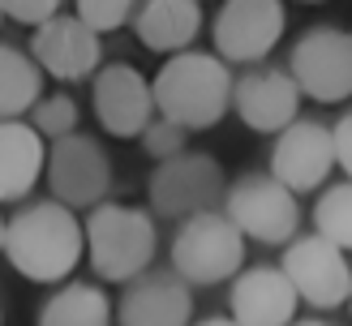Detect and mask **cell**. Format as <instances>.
<instances>
[{
    "instance_id": "cell-1",
    "label": "cell",
    "mask_w": 352,
    "mask_h": 326,
    "mask_svg": "<svg viewBox=\"0 0 352 326\" xmlns=\"http://www.w3.org/2000/svg\"><path fill=\"white\" fill-rule=\"evenodd\" d=\"M5 257L30 283H69L86 257V228L60 202H22L5 219Z\"/></svg>"
},
{
    "instance_id": "cell-2",
    "label": "cell",
    "mask_w": 352,
    "mask_h": 326,
    "mask_svg": "<svg viewBox=\"0 0 352 326\" xmlns=\"http://www.w3.org/2000/svg\"><path fill=\"white\" fill-rule=\"evenodd\" d=\"M232 82L236 73L215 51L193 47V51H181V56H168L160 65V73L151 78L155 112L172 125H181L185 133L210 129L232 112Z\"/></svg>"
},
{
    "instance_id": "cell-3",
    "label": "cell",
    "mask_w": 352,
    "mask_h": 326,
    "mask_svg": "<svg viewBox=\"0 0 352 326\" xmlns=\"http://www.w3.org/2000/svg\"><path fill=\"white\" fill-rule=\"evenodd\" d=\"M86 262L103 283L129 288L155 270V253H160V228L155 215L129 202H103L86 215Z\"/></svg>"
},
{
    "instance_id": "cell-4",
    "label": "cell",
    "mask_w": 352,
    "mask_h": 326,
    "mask_svg": "<svg viewBox=\"0 0 352 326\" xmlns=\"http://www.w3.org/2000/svg\"><path fill=\"white\" fill-rule=\"evenodd\" d=\"M228 194V172L219 163V154L210 150H181L168 163H155L151 181H146V198H151V215L185 223L193 215L219 211Z\"/></svg>"
},
{
    "instance_id": "cell-5",
    "label": "cell",
    "mask_w": 352,
    "mask_h": 326,
    "mask_svg": "<svg viewBox=\"0 0 352 326\" xmlns=\"http://www.w3.org/2000/svg\"><path fill=\"white\" fill-rule=\"evenodd\" d=\"M168 253H172V270L189 288L232 283L245 270V236L232 228V219L223 211H206V215L176 223Z\"/></svg>"
},
{
    "instance_id": "cell-6",
    "label": "cell",
    "mask_w": 352,
    "mask_h": 326,
    "mask_svg": "<svg viewBox=\"0 0 352 326\" xmlns=\"http://www.w3.org/2000/svg\"><path fill=\"white\" fill-rule=\"evenodd\" d=\"M219 211L232 219V228L245 240L258 245H292L301 236V202L296 194H288L271 172H245V176L228 181V194Z\"/></svg>"
},
{
    "instance_id": "cell-7",
    "label": "cell",
    "mask_w": 352,
    "mask_h": 326,
    "mask_svg": "<svg viewBox=\"0 0 352 326\" xmlns=\"http://www.w3.org/2000/svg\"><path fill=\"white\" fill-rule=\"evenodd\" d=\"M43 181H47V194L52 202H60L65 211H86L91 215L95 206L108 202L112 194V154L108 146L99 142L95 133H69L60 142L47 146V167H43Z\"/></svg>"
},
{
    "instance_id": "cell-8",
    "label": "cell",
    "mask_w": 352,
    "mask_h": 326,
    "mask_svg": "<svg viewBox=\"0 0 352 326\" xmlns=\"http://www.w3.org/2000/svg\"><path fill=\"white\" fill-rule=\"evenodd\" d=\"M288 73L301 99L314 103L352 99V30L340 22L309 26L288 51Z\"/></svg>"
},
{
    "instance_id": "cell-9",
    "label": "cell",
    "mask_w": 352,
    "mask_h": 326,
    "mask_svg": "<svg viewBox=\"0 0 352 326\" xmlns=\"http://www.w3.org/2000/svg\"><path fill=\"white\" fill-rule=\"evenodd\" d=\"M284 30H288V9L279 0H228L210 17V43L228 69L267 65Z\"/></svg>"
},
{
    "instance_id": "cell-10",
    "label": "cell",
    "mask_w": 352,
    "mask_h": 326,
    "mask_svg": "<svg viewBox=\"0 0 352 326\" xmlns=\"http://www.w3.org/2000/svg\"><path fill=\"white\" fill-rule=\"evenodd\" d=\"M279 270L288 275L296 301L309 309H340L352 296V266L348 253L336 249L318 232H301L279 257Z\"/></svg>"
},
{
    "instance_id": "cell-11",
    "label": "cell",
    "mask_w": 352,
    "mask_h": 326,
    "mask_svg": "<svg viewBox=\"0 0 352 326\" xmlns=\"http://www.w3.org/2000/svg\"><path fill=\"white\" fill-rule=\"evenodd\" d=\"M91 108L95 120L108 137H142L146 125L160 112H155V91L151 78L129 60H103V69L91 78Z\"/></svg>"
},
{
    "instance_id": "cell-12",
    "label": "cell",
    "mask_w": 352,
    "mask_h": 326,
    "mask_svg": "<svg viewBox=\"0 0 352 326\" xmlns=\"http://www.w3.org/2000/svg\"><path fill=\"white\" fill-rule=\"evenodd\" d=\"M267 172L296 198L314 194V189H327V176L336 172V137H331V125L327 120H314V116L292 120L271 142Z\"/></svg>"
},
{
    "instance_id": "cell-13",
    "label": "cell",
    "mask_w": 352,
    "mask_h": 326,
    "mask_svg": "<svg viewBox=\"0 0 352 326\" xmlns=\"http://www.w3.org/2000/svg\"><path fill=\"white\" fill-rule=\"evenodd\" d=\"M26 51H30V60L39 65V73L56 78L60 86L91 82L103 69V39L78 22L74 9H65V13L52 17V22H43L39 30H30Z\"/></svg>"
},
{
    "instance_id": "cell-14",
    "label": "cell",
    "mask_w": 352,
    "mask_h": 326,
    "mask_svg": "<svg viewBox=\"0 0 352 326\" xmlns=\"http://www.w3.org/2000/svg\"><path fill=\"white\" fill-rule=\"evenodd\" d=\"M232 112L241 116L245 129L279 137L292 120H301V91H296L292 73L279 65L241 69L232 82Z\"/></svg>"
},
{
    "instance_id": "cell-15",
    "label": "cell",
    "mask_w": 352,
    "mask_h": 326,
    "mask_svg": "<svg viewBox=\"0 0 352 326\" xmlns=\"http://www.w3.org/2000/svg\"><path fill=\"white\" fill-rule=\"evenodd\" d=\"M296 309L301 301H296L288 275L271 262L245 266L228 283V318L236 326H292Z\"/></svg>"
},
{
    "instance_id": "cell-16",
    "label": "cell",
    "mask_w": 352,
    "mask_h": 326,
    "mask_svg": "<svg viewBox=\"0 0 352 326\" xmlns=\"http://www.w3.org/2000/svg\"><path fill=\"white\" fill-rule=\"evenodd\" d=\"M120 326H193V288L176 270H146L116 301Z\"/></svg>"
},
{
    "instance_id": "cell-17",
    "label": "cell",
    "mask_w": 352,
    "mask_h": 326,
    "mask_svg": "<svg viewBox=\"0 0 352 326\" xmlns=\"http://www.w3.org/2000/svg\"><path fill=\"white\" fill-rule=\"evenodd\" d=\"M129 26L146 51L181 56V51H193V43H198V34L206 26V9L198 0H146V5H138Z\"/></svg>"
},
{
    "instance_id": "cell-18",
    "label": "cell",
    "mask_w": 352,
    "mask_h": 326,
    "mask_svg": "<svg viewBox=\"0 0 352 326\" xmlns=\"http://www.w3.org/2000/svg\"><path fill=\"white\" fill-rule=\"evenodd\" d=\"M47 167V142L26 120L0 125V206H22Z\"/></svg>"
},
{
    "instance_id": "cell-19",
    "label": "cell",
    "mask_w": 352,
    "mask_h": 326,
    "mask_svg": "<svg viewBox=\"0 0 352 326\" xmlns=\"http://www.w3.org/2000/svg\"><path fill=\"white\" fill-rule=\"evenodd\" d=\"M112 322H116V305L99 283L86 279L60 283L34 314V326H112Z\"/></svg>"
},
{
    "instance_id": "cell-20",
    "label": "cell",
    "mask_w": 352,
    "mask_h": 326,
    "mask_svg": "<svg viewBox=\"0 0 352 326\" xmlns=\"http://www.w3.org/2000/svg\"><path fill=\"white\" fill-rule=\"evenodd\" d=\"M43 95H47L43 73H39V65L30 60V51L0 39V125H5V120H26L30 108Z\"/></svg>"
},
{
    "instance_id": "cell-21",
    "label": "cell",
    "mask_w": 352,
    "mask_h": 326,
    "mask_svg": "<svg viewBox=\"0 0 352 326\" xmlns=\"http://www.w3.org/2000/svg\"><path fill=\"white\" fill-rule=\"evenodd\" d=\"M314 232L331 240L336 249L352 253V181L327 185L314 202Z\"/></svg>"
},
{
    "instance_id": "cell-22",
    "label": "cell",
    "mask_w": 352,
    "mask_h": 326,
    "mask_svg": "<svg viewBox=\"0 0 352 326\" xmlns=\"http://www.w3.org/2000/svg\"><path fill=\"white\" fill-rule=\"evenodd\" d=\"M26 125L52 146V142H60V137L78 133V125H82V108H78V99L69 95V91H47V95L30 108Z\"/></svg>"
},
{
    "instance_id": "cell-23",
    "label": "cell",
    "mask_w": 352,
    "mask_h": 326,
    "mask_svg": "<svg viewBox=\"0 0 352 326\" xmlns=\"http://www.w3.org/2000/svg\"><path fill=\"white\" fill-rule=\"evenodd\" d=\"M133 13H138V5H129V0H78L74 5V17L86 30H95L99 39L103 34H116L120 26H129Z\"/></svg>"
},
{
    "instance_id": "cell-24",
    "label": "cell",
    "mask_w": 352,
    "mask_h": 326,
    "mask_svg": "<svg viewBox=\"0 0 352 326\" xmlns=\"http://www.w3.org/2000/svg\"><path fill=\"white\" fill-rule=\"evenodd\" d=\"M138 142H142L146 159H155V163H168V159H176L181 150H189V133H185L181 125H172V120L155 116L151 125H146V133L138 137Z\"/></svg>"
},
{
    "instance_id": "cell-25",
    "label": "cell",
    "mask_w": 352,
    "mask_h": 326,
    "mask_svg": "<svg viewBox=\"0 0 352 326\" xmlns=\"http://www.w3.org/2000/svg\"><path fill=\"white\" fill-rule=\"evenodd\" d=\"M0 9H5V17H13V22H22L30 30H39L56 13H65V5H56V0H5Z\"/></svg>"
},
{
    "instance_id": "cell-26",
    "label": "cell",
    "mask_w": 352,
    "mask_h": 326,
    "mask_svg": "<svg viewBox=\"0 0 352 326\" xmlns=\"http://www.w3.org/2000/svg\"><path fill=\"white\" fill-rule=\"evenodd\" d=\"M331 137H336V167L344 172V181H352V112L331 125Z\"/></svg>"
},
{
    "instance_id": "cell-27",
    "label": "cell",
    "mask_w": 352,
    "mask_h": 326,
    "mask_svg": "<svg viewBox=\"0 0 352 326\" xmlns=\"http://www.w3.org/2000/svg\"><path fill=\"white\" fill-rule=\"evenodd\" d=\"M193 326H236V322L228 318V314H210V318H198Z\"/></svg>"
},
{
    "instance_id": "cell-28",
    "label": "cell",
    "mask_w": 352,
    "mask_h": 326,
    "mask_svg": "<svg viewBox=\"0 0 352 326\" xmlns=\"http://www.w3.org/2000/svg\"><path fill=\"white\" fill-rule=\"evenodd\" d=\"M292 326H331V322H322V318H296Z\"/></svg>"
},
{
    "instance_id": "cell-29",
    "label": "cell",
    "mask_w": 352,
    "mask_h": 326,
    "mask_svg": "<svg viewBox=\"0 0 352 326\" xmlns=\"http://www.w3.org/2000/svg\"><path fill=\"white\" fill-rule=\"evenodd\" d=\"M0 253H5V215H0Z\"/></svg>"
},
{
    "instance_id": "cell-30",
    "label": "cell",
    "mask_w": 352,
    "mask_h": 326,
    "mask_svg": "<svg viewBox=\"0 0 352 326\" xmlns=\"http://www.w3.org/2000/svg\"><path fill=\"white\" fill-rule=\"evenodd\" d=\"M0 326H5V309H0Z\"/></svg>"
},
{
    "instance_id": "cell-31",
    "label": "cell",
    "mask_w": 352,
    "mask_h": 326,
    "mask_svg": "<svg viewBox=\"0 0 352 326\" xmlns=\"http://www.w3.org/2000/svg\"><path fill=\"white\" fill-rule=\"evenodd\" d=\"M0 22H5V9H0Z\"/></svg>"
},
{
    "instance_id": "cell-32",
    "label": "cell",
    "mask_w": 352,
    "mask_h": 326,
    "mask_svg": "<svg viewBox=\"0 0 352 326\" xmlns=\"http://www.w3.org/2000/svg\"><path fill=\"white\" fill-rule=\"evenodd\" d=\"M348 309H352V296H348Z\"/></svg>"
}]
</instances>
